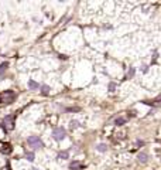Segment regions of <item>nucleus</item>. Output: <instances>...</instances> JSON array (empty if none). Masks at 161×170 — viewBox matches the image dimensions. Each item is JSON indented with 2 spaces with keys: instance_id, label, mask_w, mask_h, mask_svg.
<instances>
[{
  "instance_id": "obj_1",
  "label": "nucleus",
  "mask_w": 161,
  "mask_h": 170,
  "mask_svg": "<svg viewBox=\"0 0 161 170\" xmlns=\"http://www.w3.org/2000/svg\"><path fill=\"white\" fill-rule=\"evenodd\" d=\"M27 145L30 148H32L34 150L44 148V143H43V140L40 139V136H28L27 138Z\"/></svg>"
},
{
  "instance_id": "obj_2",
  "label": "nucleus",
  "mask_w": 161,
  "mask_h": 170,
  "mask_svg": "<svg viewBox=\"0 0 161 170\" xmlns=\"http://www.w3.org/2000/svg\"><path fill=\"white\" fill-rule=\"evenodd\" d=\"M14 98H16V95H14V92L10 91V89L0 92V102L1 104H11L14 101Z\"/></svg>"
},
{
  "instance_id": "obj_3",
  "label": "nucleus",
  "mask_w": 161,
  "mask_h": 170,
  "mask_svg": "<svg viewBox=\"0 0 161 170\" xmlns=\"http://www.w3.org/2000/svg\"><path fill=\"white\" fill-rule=\"evenodd\" d=\"M1 128H3L4 130H13V129H14V116H13V115H7V116L3 118Z\"/></svg>"
},
{
  "instance_id": "obj_4",
  "label": "nucleus",
  "mask_w": 161,
  "mask_h": 170,
  "mask_svg": "<svg viewBox=\"0 0 161 170\" xmlns=\"http://www.w3.org/2000/svg\"><path fill=\"white\" fill-rule=\"evenodd\" d=\"M65 136H66V130H65L64 128H61V126H58V128H55L53 130V138L55 139V140H64Z\"/></svg>"
},
{
  "instance_id": "obj_5",
  "label": "nucleus",
  "mask_w": 161,
  "mask_h": 170,
  "mask_svg": "<svg viewBox=\"0 0 161 170\" xmlns=\"http://www.w3.org/2000/svg\"><path fill=\"white\" fill-rule=\"evenodd\" d=\"M0 152L1 153H10L11 152V146L9 145V143H3V142H0Z\"/></svg>"
},
{
  "instance_id": "obj_6",
  "label": "nucleus",
  "mask_w": 161,
  "mask_h": 170,
  "mask_svg": "<svg viewBox=\"0 0 161 170\" xmlns=\"http://www.w3.org/2000/svg\"><path fill=\"white\" fill-rule=\"evenodd\" d=\"M137 160H139L140 163H147V160H149V155H147L146 152H140L139 155H137Z\"/></svg>"
},
{
  "instance_id": "obj_7",
  "label": "nucleus",
  "mask_w": 161,
  "mask_h": 170,
  "mask_svg": "<svg viewBox=\"0 0 161 170\" xmlns=\"http://www.w3.org/2000/svg\"><path fill=\"white\" fill-rule=\"evenodd\" d=\"M27 85H28V89H31V91H37V89L40 88V84H38V82H35L34 79H30Z\"/></svg>"
},
{
  "instance_id": "obj_8",
  "label": "nucleus",
  "mask_w": 161,
  "mask_h": 170,
  "mask_svg": "<svg viewBox=\"0 0 161 170\" xmlns=\"http://www.w3.org/2000/svg\"><path fill=\"white\" fill-rule=\"evenodd\" d=\"M96 150L100 152V153H105V152H107V145L106 143H99L96 146Z\"/></svg>"
},
{
  "instance_id": "obj_9",
  "label": "nucleus",
  "mask_w": 161,
  "mask_h": 170,
  "mask_svg": "<svg viewBox=\"0 0 161 170\" xmlns=\"http://www.w3.org/2000/svg\"><path fill=\"white\" fill-rule=\"evenodd\" d=\"M68 157H69V152L68 150H64V152H59L58 153V159L65 160V159H68Z\"/></svg>"
},
{
  "instance_id": "obj_10",
  "label": "nucleus",
  "mask_w": 161,
  "mask_h": 170,
  "mask_svg": "<svg viewBox=\"0 0 161 170\" xmlns=\"http://www.w3.org/2000/svg\"><path fill=\"white\" fill-rule=\"evenodd\" d=\"M82 167V164L79 163V162H72L71 164H69V169L71 170H79Z\"/></svg>"
},
{
  "instance_id": "obj_11",
  "label": "nucleus",
  "mask_w": 161,
  "mask_h": 170,
  "mask_svg": "<svg viewBox=\"0 0 161 170\" xmlns=\"http://www.w3.org/2000/svg\"><path fill=\"white\" fill-rule=\"evenodd\" d=\"M26 159L28 160V162H34V159H35L34 152H26Z\"/></svg>"
},
{
  "instance_id": "obj_12",
  "label": "nucleus",
  "mask_w": 161,
  "mask_h": 170,
  "mask_svg": "<svg viewBox=\"0 0 161 170\" xmlns=\"http://www.w3.org/2000/svg\"><path fill=\"white\" fill-rule=\"evenodd\" d=\"M50 91H51V88H50L48 85H43V86H41V94H43V95H48Z\"/></svg>"
},
{
  "instance_id": "obj_13",
  "label": "nucleus",
  "mask_w": 161,
  "mask_h": 170,
  "mask_svg": "<svg viewBox=\"0 0 161 170\" xmlns=\"http://www.w3.org/2000/svg\"><path fill=\"white\" fill-rule=\"evenodd\" d=\"M69 126H71V129H76V128H79V122L78 121H71Z\"/></svg>"
},
{
  "instance_id": "obj_14",
  "label": "nucleus",
  "mask_w": 161,
  "mask_h": 170,
  "mask_svg": "<svg viewBox=\"0 0 161 170\" xmlns=\"http://www.w3.org/2000/svg\"><path fill=\"white\" fill-rule=\"evenodd\" d=\"M124 122H126L124 118H117V119H116V125H123Z\"/></svg>"
},
{
  "instance_id": "obj_15",
  "label": "nucleus",
  "mask_w": 161,
  "mask_h": 170,
  "mask_svg": "<svg viewBox=\"0 0 161 170\" xmlns=\"http://www.w3.org/2000/svg\"><path fill=\"white\" fill-rule=\"evenodd\" d=\"M4 139V129L3 128H0V142Z\"/></svg>"
},
{
  "instance_id": "obj_16",
  "label": "nucleus",
  "mask_w": 161,
  "mask_h": 170,
  "mask_svg": "<svg viewBox=\"0 0 161 170\" xmlns=\"http://www.w3.org/2000/svg\"><path fill=\"white\" fill-rule=\"evenodd\" d=\"M134 72H136V70H134V68H130V70H129V77H133V75H134Z\"/></svg>"
},
{
  "instance_id": "obj_17",
  "label": "nucleus",
  "mask_w": 161,
  "mask_h": 170,
  "mask_svg": "<svg viewBox=\"0 0 161 170\" xmlns=\"http://www.w3.org/2000/svg\"><path fill=\"white\" fill-rule=\"evenodd\" d=\"M115 88H116V85L113 84V82H112V84H109V89H110V91H115Z\"/></svg>"
},
{
  "instance_id": "obj_18",
  "label": "nucleus",
  "mask_w": 161,
  "mask_h": 170,
  "mask_svg": "<svg viewBox=\"0 0 161 170\" xmlns=\"http://www.w3.org/2000/svg\"><path fill=\"white\" fill-rule=\"evenodd\" d=\"M31 170H38V169H37V167H32V169Z\"/></svg>"
}]
</instances>
